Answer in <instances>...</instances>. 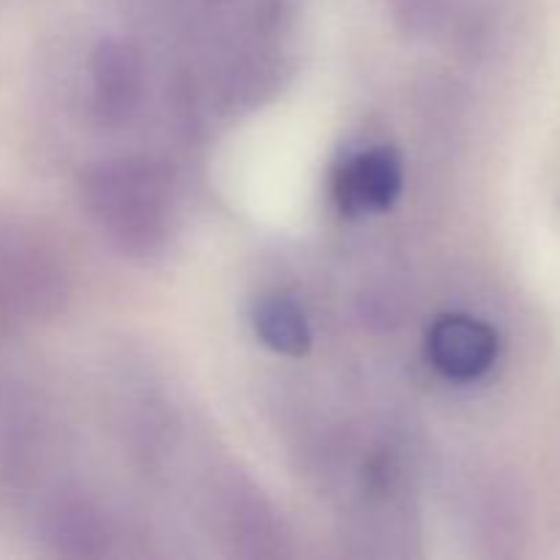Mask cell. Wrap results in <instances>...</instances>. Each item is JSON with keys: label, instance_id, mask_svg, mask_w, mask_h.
<instances>
[{"label": "cell", "instance_id": "7a4b0ae2", "mask_svg": "<svg viewBox=\"0 0 560 560\" xmlns=\"http://www.w3.org/2000/svg\"><path fill=\"white\" fill-rule=\"evenodd\" d=\"M498 353H501L498 331L479 317L443 315L427 334L430 364L448 381H479L495 366Z\"/></svg>", "mask_w": 560, "mask_h": 560}, {"label": "cell", "instance_id": "6da1fadb", "mask_svg": "<svg viewBox=\"0 0 560 560\" xmlns=\"http://www.w3.org/2000/svg\"><path fill=\"white\" fill-rule=\"evenodd\" d=\"M85 200L98 228L131 255H148L167 235L170 191L148 162L102 164L88 178Z\"/></svg>", "mask_w": 560, "mask_h": 560}, {"label": "cell", "instance_id": "277c9868", "mask_svg": "<svg viewBox=\"0 0 560 560\" xmlns=\"http://www.w3.org/2000/svg\"><path fill=\"white\" fill-rule=\"evenodd\" d=\"M405 186L402 159L394 148L381 145L353 153L334 178V197L350 217L381 213L397 202Z\"/></svg>", "mask_w": 560, "mask_h": 560}, {"label": "cell", "instance_id": "5b68a950", "mask_svg": "<svg viewBox=\"0 0 560 560\" xmlns=\"http://www.w3.org/2000/svg\"><path fill=\"white\" fill-rule=\"evenodd\" d=\"M252 326L260 342L273 353L304 355L312 348L310 317L293 295H262L252 310Z\"/></svg>", "mask_w": 560, "mask_h": 560}, {"label": "cell", "instance_id": "3957f363", "mask_svg": "<svg viewBox=\"0 0 560 560\" xmlns=\"http://www.w3.org/2000/svg\"><path fill=\"white\" fill-rule=\"evenodd\" d=\"M91 104L102 124L124 126L145 96V66L131 44L107 38L91 55Z\"/></svg>", "mask_w": 560, "mask_h": 560}]
</instances>
